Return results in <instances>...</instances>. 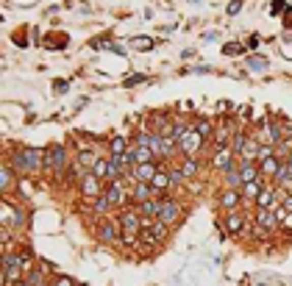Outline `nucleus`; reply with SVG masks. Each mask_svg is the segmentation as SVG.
Listing matches in <instances>:
<instances>
[{
	"label": "nucleus",
	"mask_w": 292,
	"mask_h": 286,
	"mask_svg": "<svg viewBox=\"0 0 292 286\" xmlns=\"http://www.w3.org/2000/svg\"><path fill=\"white\" fill-rule=\"evenodd\" d=\"M45 272H47L45 264H42V267H34V270L25 275V286H47V283H45Z\"/></svg>",
	"instance_id": "nucleus-26"
},
{
	"label": "nucleus",
	"mask_w": 292,
	"mask_h": 286,
	"mask_svg": "<svg viewBox=\"0 0 292 286\" xmlns=\"http://www.w3.org/2000/svg\"><path fill=\"white\" fill-rule=\"evenodd\" d=\"M111 208H114V203H111L109 200V195H98V198H95V203H92V211L98 214V217H106V214L111 211Z\"/></svg>",
	"instance_id": "nucleus-23"
},
{
	"label": "nucleus",
	"mask_w": 292,
	"mask_h": 286,
	"mask_svg": "<svg viewBox=\"0 0 292 286\" xmlns=\"http://www.w3.org/2000/svg\"><path fill=\"white\" fill-rule=\"evenodd\" d=\"M259 147H261L259 136H256V134H248V142H245V150H242L240 162H256V158H259Z\"/></svg>",
	"instance_id": "nucleus-17"
},
{
	"label": "nucleus",
	"mask_w": 292,
	"mask_h": 286,
	"mask_svg": "<svg viewBox=\"0 0 292 286\" xmlns=\"http://www.w3.org/2000/svg\"><path fill=\"white\" fill-rule=\"evenodd\" d=\"M253 223L259 225V228H265L267 234H276V231H281V228H278V217H276V211H273V208H256Z\"/></svg>",
	"instance_id": "nucleus-9"
},
{
	"label": "nucleus",
	"mask_w": 292,
	"mask_h": 286,
	"mask_svg": "<svg viewBox=\"0 0 292 286\" xmlns=\"http://www.w3.org/2000/svg\"><path fill=\"white\" fill-rule=\"evenodd\" d=\"M11 183H14V167H3V164H0V192H6Z\"/></svg>",
	"instance_id": "nucleus-29"
},
{
	"label": "nucleus",
	"mask_w": 292,
	"mask_h": 286,
	"mask_svg": "<svg viewBox=\"0 0 292 286\" xmlns=\"http://www.w3.org/2000/svg\"><path fill=\"white\" fill-rule=\"evenodd\" d=\"M217 111H231V103H228V100H220V103H217Z\"/></svg>",
	"instance_id": "nucleus-43"
},
{
	"label": "nucleus",
	"mask_w": 292,
	"mask_h": 286,
	"mask_svg": "<svg viewBox=\"0 0 292 286\" xmlns=\"http://www.w3.org/2000/svg\"><path fill=\"white\" fill-rule=\"evenodd\" d=\"M75 162H78L83 170H92V164H95V153L83 147V150H78V158H75Z\"/></svg>",
	"instance_id": "nucleus-33"
},
{
	"label": "nucleus",
	"mask_w": 292,
	"mask_h": 286,
	"mask_svg": "<svg viewBox=\"0 0 292 286\" xmlns=\"http://www.w3.org/2000/svg\"><path fill=\"white\" fill-rule=\"evenodd\" d=\"M181 167V172L187 178H198V172H200V164H198V156H184V162L178 164Z\"/></svg>",
	"instance_id": "nucleus-24"
},
{
	"label": "nucleus",
	"mask_w": 292,
	"mask_h": 286,
	"mask_svg": "<svg viewBox=\"0 0 292 286\" xmlns=\"http://www.w3.org/2000/svg\"><path fill=\"white\" fill-rule=\"evenodd\" d=\"M240 9H242V0H231V3H228V14H231V17H234Z\"/></svg>",
	"instance_id": "nucleus-38"
},
{
	"label": "nucleus",
	"mask_w": 292,
	"mask_h": 286,
	"mask_svg": "<svg viewBox=\"0 0 292 286\" xmlns=\"http://www.w3.org/2000/svg\"><path fill=\"white\" fill-rule=\"evenodd\" d=\"M0 267H3V270H11V267H20V253H6L3 259H0Z\"/></svg>",
	"instance_id": "nucleus-34"
},
{
	"label": "nucleus",
	"mask_w": 292,
	"mask_h": 286,
	"mask_svg": "<svg viewBox=\"0 0 292 286\" xmlns=\"http://www.w3.org/2000/svg\"><path fill=\"white\" fill-rule=\"evenodd\" d=\"M195 128L200 131V136H203V139H212V136H214V128H217V125H214L212 120H206V117H200V120L195 122Z\"/></svg>",
	"instance_id": "nucleus-31"
},
{
	"label": "nucleus",
	"mask_w": 292,
	"mask_h": 286,
	"mask_svg": "<svg viewBox=\"0 0 292 286\" xmlns=\"http://www.w3.org/2000/svg\"><path fill=\"white\" fill-rule=\"evenodd\" d=\"M128 145H131V142L125 139V136H111V142H109V153H111V156H120V153L128 150Z\"/></svg>",
	"instance_id": "nucleus-27"
},
{
	"label": "nucleus",
	"mask_w": 292,
	"mask_h": 286,
	"mask_svg": "<svg viewBox=\"0 0 292 286\" xmlns=\"http://www.w3.org/2000/svg\"><path fill=\"white\" fill-rule=\"evenodd\" d=\"M181 214H184V208H181V203H178L176 198H162V211H159V217L156 219H162V223H167V225H176L178 219H181Z\"/></svg>",
	"instance_id": "nucleus-6"
},
{
	"label": "nucleus",
	"mask_w": 292,
	"mask_h": 286,
	"mask_svg": "<svg viewBox=\"0 0 292 286\" xmlns=\"http://www.w3.org/2000/svg\"><path fill=\"white\" fill-rule=\"evenodd\" d=\"M237 167H240L242 183H248V181H256V178H261V172H259V162H240V158H237Z\"/></svg>",
	"instance_id": "nucleus-19"
},
{
	"label": "nucleus",
	"mask_w": 292,
	"mask_h": 286,
	"mask_svg": "<svg viewBox=\"0 0 292 286\" xmlns=\"http://www.w3.org/2000/svg\"><path fill=\"white\" fill-rule=\"evenodd\" d=\"M67 89H70V83H67V81H56L53 92H56V94H62V92H67Z\"/></svg>",
	"instance_id": "nucleus-40"
},
{
	"label": "nucleus",
	"mask_w": 292,
	"mask_h": 286,
	"mask_svg": "<svg viewBox=\"0 0 292 286\" xmlns=\"http://www.w3.org/2000/svg\"><path fill=\"white\" fill-rule=\"evenodd\" d=\"M234 164H237V156H234L231 147H217V150H214V156H212V167H214V170L225 172L228 167H234Z\"/></svg>",
	"instance_id": "nucleus-11"
},
{
	"label": "nucleus",
	"mask_w": 292,
	"mask_h": 286,
	"mask_svg": "<svg viewBox=\"0 0 292 286\" xmlns=\"http://www.w3.org/2000/svg\"><path fill=\"white\" fill-rule=\"evenodd\" d=\"M167 172H170V181H172V186H178V183H184V181H187V175L181 172V167H167Z\"/></svg>",
	"instance_id": "nucleus-36"
},
{
	"label": "nucleus",
	"mask_w": 292,
	"mask_h": 286,
	"mask_svg": "<svg viewBox=\"0 0 292 286\" xmlns=\"http://www.w3.org/2000/svg\"><path fill=\"white\" fill-rule=\"evenodd\" d=\"M131 45H134L136 50H151V47L156 45V42H153L151 37H136V39H131Z\"/></svg>",
	"instance_id": "nucleus-35"
},
{
	"label": "nucleus",
	"mask_w": 292,
	"mask_h": 286,
	"mask_svg": "<svg viewBox=\"0 0 292 286\" xmlns=\"http://www.w3.org/2000/svg\"><path fill=\"white\" fill-rule=\"evenodd\" d=\"M3 286H6V283H3Z\"/></svg>",
	"instance_id": "nucleus-46"
},
{
	"label": "nucleus",
	"mask_w": 292,
	"mask_h": 286,
	"mask_svg": "<svg viewBox=\"0 0 292 286\" xmlns=\"http://www.w3.org/2000/svg\"><path fill=\"white\" fill-rule=\"evenodd\" d=\"M217 203H220V208H225V211H234V208H240L245 200H242L240 189H223L220 198H217Z\"/></svg>",
	"instance_id": "nucleus-12"
},
{
	"label": "nucleus",
	"mask_w": 292,
	"mask_h": 286,
	"mask_svg": "<svg viewBox=\"0 0 292 286\" xmlns=\"http://www.w3.org/2000/svg\"><path fill=\"white\" fill-rule=\"evenodd\" d=\"M162 170V162H148V164H134L131 170V181H142V183H153L156 172Z\"/></svg>",
	"instance_id": "nucleus-7"
},
{
	"label": "nucleus",
	"mask_w": 292,
	"mask_h": 286,
	"mask_svg": "<svg viewBox=\"0 0 292 286\" xmlns=\"http://www.w3.org/2000/svg\"><path fill=\"white\" fill-rule=\"evenodd\" d=\"M6 283V275H3V267H0V286Z\"/></svg>",
	"instance_id": "nucleus-45"
},
{
	"label": "nucleus",
	"mask_w": 292,
	"mask_h": 286,
	"mask_svg": "<svg viewBox=\"0 0 292 286\" xmlns=\"http://www.w3.org/2000/svg\"><path fill=\"white\" fill-rule=\"evenodd\" d=\"M245 142H248V134H245V128H237L234 131V136H231V150H234V156L240 158L242 156V150H245Z\"/></svg>",
	"instance_id": "nucleus-22"
},
{
	"label": "nucleus",
	"mask_w": 292,
	"mask_h": 286,
	"mask_svg": "<svg viewBox=\"0 0 292 286\" xmlns=\"http://www.w3.org/2000/svg\"><path fill=\"white\" fill-rule=\"evenodd\" d=\"M245 67L250 70V73H265V70L270 67V64H267V58H265V56H248Z\"/></svg>",
	"instance_id": "nucleus-28"
},
{
	"label": "nucleus",
	"mask_w": 292,
	"mask_h": 286,
	"mask_svg": "<svg viewBox=\"0 0 292 286\" xmlns=\"http://www.w3.org/2000/svg\"><path fill=\"white\" fill-rule=\"evenodd\" d=\"M267 186V178H256V181H248V183H242V200L245 203H256V198L261 195V189Z\"/></svg>",
	"instance_id": "nucleus-13"
},
{
	"label": "nucleus",
	"mask_w": 292,
	"mask_h": 286,
	"mask_svg": "<svg viewBox=\"0 0 292 286\" xmlns=\"http://www.w3.org/2000/svg\"><path fill=\"white\" fill-rule=\"evenodd\" d=\"M223 183L225 189H242V175H240V167H228V170L223 172Z\"/></svg>",
	"instance_id": "nucleus-21"
},
{
	"label": "nucleus",
	"mask_w": 292,
	"mask_h": 286,
	"mask_svg": "<svg viewBox=\"0 0 292 286\" xmlns=\"http://www.w3.org/2000/svg\"><path fill=\"white\" fill-rule=\"evenodd\" d=\"M242 50H245V47H242L240 42H228V45L223 47V53H225V56H237V53H242Z\"/></svg>",
	"instance_id": "nucleus-37"
},
{
	"label": "nucleus",
	"mask_w": 292,
	"mask_h": 286,
	"mask_svg": "<svg viewBox=\"0 0 292 286\" xmlns=\"http://www.w3.org/2000/svg\"><path fill=\"white\" fill-rule=\"evenodd\" d=\"M278 167H281V158H278V156L261 158V162H259V172H261V178H267V181H273V178L278 175Z\"/></svg>",
	"instance_id": "nucleus-18"
},
{
	"label": "nucleus",
	"mask_w": 292,
	"mask_h": 286,
	"mask_svg": "<svg viewBox=\"0 0 292 286\" xmlns=\"http://www.w3.org/2000/svg\"><path fill=\"white\" fill-rule=\"evenodd\" d=\"M162 198H164V195H156V198H148V200H142V203H136V211H139L142 217H151V219H156V217H159V211H162Z\"/></svg>",
	"instance_id": "nucleus-15"
},
{
	"label": "nucleus",
	"mask_w": 292,
	"mask_h": 286,
	"mask_svg": "<svg viewBox=\"0 0 292 286\" xmlns=\"http://www.w3.org/2000/svg\"><path fill=\"white\" fill-rule=\"evenodd\" d=\"M284 9H287V3H284V0H276V3H273V14H278V11H284Z\"/></svg>",
	"instance_id": "nucleus-42"
},
{
	"label": "nucleus",
	"mask_w": 292,
	"mask_h": 286,
	"mask_svg": "<svg viewBox=\"0 0 292 286\" xmlns=\"http://www.w3.org/2000/svg\"><path fill=\"white\" fill-rule=\"evenodd\" d=\"M134 153H136V164H148V162H159L156 156H153L151 147H142V145H134Z\"/></svg>",
	"instance_id": "nucleus-30"
},
{
	"label": "nucleus",
	"mask_w": 292,
	"mask_h": 286,
	"mask_svg": "<svg viewBox=\"0 0 292 286\" xmlns=\"http://www.w3.org/2000/svg\"><path fill=\"white\" fill-rule=\"evenodd\" d=\"M203 147H206V139L200 136V131L195 128V125L178 139V153H181V156H198Z\"/></svg>",
	"instance_id": "nucleus-2"
},
{
	"label": "nucleus",
	"mask_w": 292,
	"mask_h": 286,
	"mask_svg": "<svg viewBox=\"0 0 292 286\" xmlns=\"http://www.w3.org/2000/svg\"><path fill=\"white\" fill-rule=\"evenodd\" d=\"M78 189H81L83 198H92V200H95L98 195H103V181H100L98 175H92V172H86V175L81 178Z\"/></svg>",
	"instance_id": "nucleus-10"
},
{
	"label": "nucleus",
	"mask_w": 292,
	"mask_h": 286,
	"mask_svg": "<svg viewBox=\"0 0 292 286\" xmlns=\"http://www.w3.org/2000/svg\"><path fill=\"white\" fill-rule=\"evenodd\" d=\"M120 223H117V217L114 219H109V217H103L98 223V228H95V239L98 242H103V245H117L120 242Z\"/></svg>",
	"instance_id": "nucleus-3"
},
{
	"label": "nucleus",
	"mask_w": 292,
	"mask_h": 286,
	"mask_svg": "<svg viewBox=\"0 0 292 286\" xmlns=\"http://www.w3.org/2000/svg\"><path fill=\"white\" fill-rule=\"evenodd\" d=\"M153 236H156V242H164L167 239V234H170V225L167 223H162V219H153Z\"/></svg>",
	"instance_id": "nucleus-32"
},
{
	"label": "nucleus",
	"mask_w": 292,
	"mask_h": 286,
	"mask_svg": "<svg viewBox=\"0 0 292 286\" xmlns=\"http://www.w3.org/2000/svg\"><path fill=\"white\" fill-rule=\"evenodd\" d=\"M109 170H111V158H95V164H92V175H98L100 181H109Z\"/></svg>",
	"instance_id": "nucleus-25"
},
{
	"label": "nucleus",
	"mask_w": 292,
	"mask_h": 286,
	"mask_svg": "<svg viewBox=\"0 0 292 286\" xmlns=\"http://www.w3.org/2000/svg\"><path fill=\"white\" fill-rule=\"evenodd\" d=\"M47 167H50L53 172H62L64 167H67V150H64L62 145H53L50 150H47Z\"/></svg>",
	"instance_id": "nucleus-14"
},
{
	"label": "nucleus",
	"mask_w": 292,
	"mask_h": 286,
	"mask_svg": "<svg viewBox=\"0 0 292 286\" xmlns=\"http://www.w3.org/2000/svg\"><path fill=\"white\" fill-rule=\"evenodd\" d=\"M139 81H145V75H128V78H125V86H134V83H139Z\"/></svg>",
	"instance_id": "nucleus-41"
},
{
	"label": "nucleus",
	"mask_w": 292,
	"mask_h": 286,
	"mask_svg": "<svg viewBox=\"0 0 292 286\" xmlns=\"http://www.w3.org/2000/svg\"><path fill=\"white\" fill-rule=\"evenodd\" d=\"M117 223H120L123 231H134V234H139V228H142V214L136 211V206H134V208L125 206L123 211H120V217H117Z\"/></svg>",
	"instance_id": "nucleus-8"
},
{
	"label": "nucleus",
	"mask_w": 292,
	"mask_h": 286,
	"mask_svg": "<svg viewBox=\"0 0 292 286\" xmlns=\"http://www.w3.org/2000/svg\"><path fill=\"white\" fill-rule=\"evenodd\" d=\"M148 198H156V189H153L151 183L134 181V186H131V200H134V203H142V200H148Z\"/></svg>",
	"instance_id": "nucleus-16"
},
{
	"label": "nucleus",
	"mask_w": 292,
	"mask_h": 286,
	"mask_svg": "<svg viewBox=\"0 0 292 286\" xmlns=\"http://www.w3.org/2000/svg\"><path fill=\"white\" fill-rule=\"evenodd\" d=\"M50 286H75V283H73V278H64V275H62V278H56Z\"/></svg>",
	"instance_id": "nucleus-39"
},
{
	"label": "nucleus",
	"mask_w": 292,
	"mask_h": 286,
	"mask_svg": "<svg viewBox=\"0 0 292 286\" xmlns=\"http://www.w3.org/2000/svg\"><path fill=\"white\" fill-rule=\"evenodd\" d=\"M259 42H261L259 37H250L248 39V47H250V50H256V47H259Z\"/></svg>",
	"instance_id": "nucleus-44"
},
{
	"label": "nucleus",
	"mask_w": 292,
	"mask_h": 286,
	"mask_svg": "<svg viewBox=\"0 0 292 286\" xmlns=\"http://www.w3.org/2000/svg\"><path fill=\"white\" fill-rule=\"evenodd\" d=\"M125 183H128V178H117V181H111L109 189H106L109 200L114 206H120V208H125V206H128V200H131V189L125 186Z\"/></svg>",
	"instance_id": "nucleus-5"
},
{
	"label": "nucleus",
	"mask_w": 292,
	"mask_h": 286,
	"mask_svg": "<svg viewBox=\"0 0 292 286\" xmlns=\"http://www.w3.org/2000/svg\"><path fill=\"white\" fill-rule=\"evenodd\" d=\"M11 167H14V172H37L42 167V153L34 150V147L17 150L14 156H11Z\"/></svg>",
	"instance_id": "nucleus-1"
},
{
	"label": "nucleus",
	"mask_w": 292,
	"mask_h": 286,
	"mask_svg": "<svg viewBox=\"0 0 292 286\" xmlns=\"http://www.w3.org/2000/svg\"><path fill=\"white\" fill-rule=\"evenodd\" d=\"M153 189H156V195H167V189L172 186V181H170V172H167V167H162V170L156 172V178H153V183H151Z\"/></svg>",
	"instance_id": "nucleus-20"
},
{
	"label": "nucleus",
	"mask_w": 292,
	"mask_h": 286,
	"mask_svg": "<svg viewBox=\"0 0 292 286\" xmlns=\"http://www.w3.org/2000/svg\"><path fill=\"white\" fill-rule=\"evenodd\" d=\"M223 228H225V234H228V236H240L242 231L248 228V214L240 211V208H234V211H225Z\"/></svg>",
	"instance_id": "nucleus-4"
}]
</instances>
